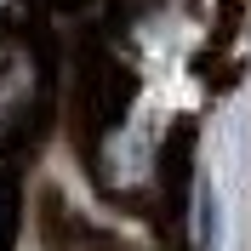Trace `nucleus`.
Returning <instances> with one entry per match:
<instances>
[{
    "mask_svg": "<svg viewBox=\"0 0 251 251\" xmlns=\"http://www.w3.org/2000/svg\"><path fill=\"white\" fill-rule=\"evenodd\" d=\"M200 251H217V194L200 188Z\"/></svg>",
    "mask_w": 251,
    "mask_h": 251,
    "instance_id": "nucleus-1",
    "label": "nucleus"
}]
</instances>
